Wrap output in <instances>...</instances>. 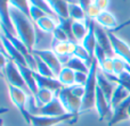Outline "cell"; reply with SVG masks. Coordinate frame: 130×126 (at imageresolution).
I'll list each match as a JSON object with an SVG mask.
<instances>
[{"instance_id": "6da1fadb", "label": "cell", "mask_w": 130, "mask_h": 126, "mask_svg": "<svg viewBox=\"0 0 130 126\" xmlns=\"http://www.w3.org/2000/svg\"><path fill=\"white\" fill-rule=\"evenodd\" d=\"M8 6V5H7ZM8 14L16 36L25 44L30 52L33 51L36 47L37 32H36V23L31 19L27 15H25L20 9L13 6H8Z\"/></svg>"}, {"instance_id": "7a4b0ae2", "label": "cell", "mask_w": 130, "mask_h": 126, "mask_svg": "<svg viewBox=\"0 0 130 126\" xmlns=\"http://www.w3.org/2000/svg\"><path fill=\"white\" fill-rule=\"evenodd\" d=\"M98 63L96 59H92L91 66L89 67V74H88V81L85 85L86 92L82 98V106H81V113L90 110L95 108V101H96V90H97V72H98Z\"/></svg>"}, {"instance_id": "3957f363", "label": "cell", "mask_w": 130, "mask_h": 126, "mask_svg": "<svg viewBox=\"0 0 130 126\" xmlns=\"http://www.w3.org/2000/svg\"><path fill=\"white\" fill-rule=\"evenodd\" d=\"M8 93H9L11 102H13L16 106V108L20 110L21 115L24 118V120L27 124L31 125L32 115L29 113V110H27V108H26L27 97H29V94H31V93H27L26 91L22 90V89H20V88H16V86H13V85H8Z\"/></svg>"}, {"instance_id": "277c9868", "label": "cell", "mask_w": 130, "mask_h": 126, "mask_svg": "<svg viewBox=\"0 0 130 126\" xmlns=\"http://www.w3.org/2000/svg\"><path fill=\"white\" fill-rule=\"evenodd\" d=\"M79 115L73 114H65L62 116H40V115H32L31 125L32 126H55L63 123H70L74 124L78 120Z\"/></svg>"}, {"instance_id": "5b68a950", "label": "cell", "mask_w": 130, "mask_h": 126, "mask_svg": "<svg viewBox=\"0 0 130 126\" xmlns=\"http://www.w3.org/2000/svg\"><path fill=\"white\" fill-rule=\"evenodd\" d=\"M57 98L62 102L64 109L67 114H73V115H79L82 106V99L75 97L71 92L70 88H63L56 93Z\"/></svg>"}, {"instance_id": "8992f818", "label": "cell", "mask_w": 130, "mask_h": 126, "mask_svg": "<svg viewBox=\"0 0 130 126\" xmlns=\"http://www.w3.org/2000/svg\"><path fill=\"white\" fill-rule=\"evenodd\" d=\"M2 73H4V76L6 79L8 85H13L16 86V88H20L22 90L26 91L27 93H31L27 89L26 84H25V81L23 79L22 74H21L20 69H18L17 65L15 64V61L9 60L8 64L6 65V67L2 69Z\"/></svg>"}, {"instance_id": "52a82bcc", "label": "cell", "mask_w": 130, "mask_h": 126, "mask_svg": "<svg viewBox=\"0 0 130 126\" xmlns=\"http://www.w3.org/2000/svg\"><path fill=\"white\" fill-rule=\"evenodd\" d=\"M32 54L40 57L50 67V69L54 72L55 76H56V79H57L58 74L61 73V70L63 69V67H64V66L62 65V63L59 61L57 55L55 54L52 49H34L33 51H32Z\"/></svg>"}, {"instance_id": "ba28073f", "label": "cell", "mask_w": 130, "mask_h": 126, "mask_svg": "<svg viewBox=\"0 0 130 126\" xmlns=\"http://www.w3.org/2000/svg\"><path fill=\"white\" fill-rule=\"evenodd\" d=\"M107 34H108V38H110L114 55L117 57H120L121 59H123L128 65H130V47L123 40H121L117 34L113 33L112 31L107 30Z\"/></svg>"}, {"instance_id": "9c48e42d", "label": "cell", "mask_w": 130, "mask_h": 126, "mask_svg": "<svg viewBox=\"0 0 130 126\" xmlns=\"http://www.w3.org/2000/svg\"><path fill=\"white\" fill-rule=\"evenodd\" d=\"M95 108L97 110V114L99 116V120H104L105 118L112 117L113 109L111 107V104L107 101L106 97L104 95V93L102 92V90L97 86L96 90V101H95Z\"/></svg>"}, {"instance_id": "30bf717a", "label": "cell", "mask_w": 130, "mask_h": 126, "mask_svg": "<svg viewBox=\"0 0 130 126\" xmlns=\"http://www.w3.org/2000/svg\"><path fill=\"white\" fill-rule=\"evenodd\" d=\"M0 39H1V45L2 48L5 49L6 54L8 55V57L11 59L13 61H15L16 65H20V66H27L26 60H25V57L11 44V42L1 33L0 35Z\"/></svg>"}, {"instance_id": "8fae6325", "label": "cell", "mask_w": 130, "mask_h": 126, "mask_svg": "<svg viewBox=\"0 0 130 126\" xmlns=\"http://www.w3.org/2000/svg\"><path fill=\"white\" fill-rule=\"evenodd\" d=\"M95 35H96V40H97V44L106 52L108 57H112L114 58L115 55L114 51L112 49V44H111L110 38H108L107 34V30H105L104 27L99 26L96 23V29H95Z\"/></svg>"}, {"instance_id": "7c38bea8", "label": "cell", "mask_w": 130, "mask_h": 126, "mask_svg": "<svg viewBox=\"0 0 130 126\" xmlns=\"http://www.w3.org/2000/svg\"><path fill=\"white\" fill-rule=\"evenodd\" d=\"M65 114L67 113L64 109L62 102L57 98V95L55 97V99L53 101L42 106L38 110V115L40 116H62V115H65Z\"/></svg>"}, {"instance_id": "4fadbf2b", "label": "cell", "mask_w": 130, "mask_h": 126, "mask_svg": "<svg viewBox=\"0 0 130 126\" xmlns=\"http://www.w3.org/2000/svg\"><path fill=\"white\" fill-rule=\"evenodd\" d=\"M88 34L86 35V38L83 39V41L80 43L83 48L88 51V54L94 58L95 55V50L97 47V40H96V35H95V29H96V22L95 20H90L88 19Z\"/></svg>"}, {"instance_id": "5bb4252c", "label": "cell", "mask_w": 130, "mask_h": 126, "mask_svg": "<svg viewBox=\"0 0 130 126\" xmlns=\"http://www.w3.org/2000/svg\"><path fill=\"white\" fill-rule=\"evenodd\" d=\"M130 107V95L124 100L122 104H120L118 107L113 109V114L111 119L108 120V126H113L120 122H123L126 119H129L128 110Z\"/></svg>"}, {"instance_id": "9a60e30c", "label": "cell", "mask_w": 130, "mask_h": 126, "mask_svg": "<svg viewBox=\"0 0 130 126\" xmlns=\"http://www.w3.org/2000/svg\"><path fill=\"white\" fill-rule=\"evenodd\" d=\"M117 85L118 84L110 81L106 77V75L98 68V72H97V86L102 90V92L104 93V95L106 97V99H107V101L110 104H111V99H112V94L114 92Z\"/></svg>"}, {"instance_id": "2e32d148", "label": "cell", "mask_w": 130, "mask_h": 126, "mask_svg": "<svg viewBox=\"0 0 130 126\" xmlns=\"http://www.w3.org/2000/svg\"><path fill=\"white\" fill-rule=\"evenodd\" d=\"M34 79H36L39 89H47V90H50L53 92L57 93L61 89L64 88L57 79H50V77L41 76L37 72H34Z\"/></svg>"}, {"instance_id": "e0dca14e", "label": "cell", "mask_w": 130, "mask_h": 126, "mask_svg": "<svg viewBox=\"0 0 130 126\" xmlns=\"http://www.w3.org/2000/svg\"><path fill=\"white\" fill-rule=\"evenodd\" d=\"M18 69H20L21 74H22L23 79L25 81V84H26L29 91L31 92V94L36 95L39 91L38 84H37V81L34 79V70H32L31 68H29L27 66H20L17 65Z\"/></svg>"}, {"instance_id": "ac0fdd59", "label": "cell", "mask_w": 130, "mask_h": 126, "mask_svg": "<svg viewBox=\"0 0 130 126\" xmlns=\"http://www.w3.org/2000/svg\"><path fill=\"white\" fill-rule=\"evenodd\" d=\"M95 22H96L99 26L104 27L105 30H108V31H113V30H115L118 26H119L115 16L108 10L102 11V13L99 14L98 17L96 18Z\"/></svg>"}, {"instance_id": "d6986e66", "label": "cell", "mask_w": 130, "mask_h": 126, "mask_svg": "<svg viewBox=\"0 0 130 126\" xmlns=\"http://www.w3.org/2000/svg\"><path fill=\"white\" fill-rule=\"evenodd\" d=\"M57 14L59 19H69V0H46Z\"/></svg>"}, {"instance_id": "ffe728a7", "label": "cell", "mask_w": 130, "mask_h": 126, "mask_svg": "<svg viewBox=\"0 0 130 126\" xmlns=\"http://www.w3.org/2000/svg\"><path fill=\"white\" fill-rule=\"evenodd\" d=\"M88 20L87 22H76L73 20L72 23V33H73V38L76 43H81L86 35L88 34Z\"/></svg>"}, {"instance_id": "44dd1931", "label": "cell", "mask_w": 130, "mask_h": 126, "mask_svg": "<svg viewBox=\"0 0 130 126\" xmlns=\"http://www.w3.org/2000/svg\"><path fill=\"white\" fill-rule=\"evenodd\" d=\"M58 25L59 23L57 20H55L54 18L49 17V16H45L41 19H39L38 22H36V26L40 31L45 32V33H49V34H53V32L57 29Z\"/></svg>"}, {"instance_id": "7402d4cb", "label": "cell", "mask_w": 130, "mask_h": 126, "mask_svg": "<svg viewBox=\"0 0 130 126\" xmlns=\"http://www.w3.org/2000/svg\"><path fill=\"white\" fill-rule=\"evenodd\" d=\"M129 95H130L129 91L127 90L123 85L118 84L114 92H113V94H112V99H111V107H112V109H114L115 107H118L120 104H122Z\"/></svg>"}, {"instance_id": "603a6c76", "label": "cell", "mask_w": 130, "mask_h": 126, "mask_svg": "<svg viewBox=\"0 0 130 126\" xmlns=\"http://www.w3.org/2000/svg\"><path fill=\"white\" fill-rule=\"evenodd\" d=\"M69 16L72 20H76V22H87L88 20L86 10L75 2L69 4Z\"/></svg>"}, {"instance_id": "cb8c5ba5", "label": "cell", "mask_w": 130, "mask_h": 126, "mask_svg": "<svg viewBox=\"0 0 130 126\" xmlns=\"http://www.w3.org/2000/svg\"><path fill=\"white\" fill-rule=\"evenodd\" d=\"M57 80L64 88H70V86L75 84V72L64 66L63 69L61 70V73L57 76Z\"/></svg>"}, {"instance_id": "d4e9b609", "label": "cell", "mask_w": 130, "mask_h": 126, "mask_svg": "<svg viewBox=\"0 0 130 126\" xmlns=\"http://www.w3.org/2000/svg\"><path fill=\"white\" fill-rule=\"evenodd\" d=\"M55 97H56V93L50 90H47V89H39L38 93L34 95L37 105H38L39 108H41L42 106H45V105L49 104L50 101H53L55 99Z\"/></svg>"}, {"instance_id": "484cf974", "label": "cell", "mask_w": 130, "mask_h": 126, "mask_svg": "<svg viewBox=\"0 0 130 126\" xmlns=\"http://www.w3.org/2000/svg\"><path fill=\"white\" fill-rule=\"evenodd\" d=\"M29 4L32 5V6H34V7H38L39 9H41L42 11H45L49 17L54 18L55 20H57V22L59 23V20H61L59 17L57 16V14L53 10V8L49 6V4H48L46 0H29Z\"/></svg>"}, {"instance_id": "4316f807", "label": "cell", "mask_w": 130, "mask_h": 126, "mask_svg": "<svg viewBox=\"0 0 130 126\" xmlns=\"http://www.w3.org/2000/svg\"><path fill=\"white\" fill-rule=\"evenodd\" d=\"M65 67L70 68V69L74 70V72H82V73H89V67L83 60L76 58V57L72 56L70 60L66 63Z\"/></svg>"}, {"instance_id": "83f0119b", "label": "cell", "mask_w": 130, "mask_h": 126, "mask_svg": "<svg viewBox=\"0 0 130 126\" xmlns=\"http://www.w3.org/2000/svg\"><path fill=\"white\" fill-rule=\"evenodd\" d=\"M34 57H36V61H37V70H36V72L38 73V74H40L41 76L50 77V79H56L54 72L50 69L49 66H48L47 64H46L45 61L40 58V57L37 56V55H34Z\"/></svg>"}, {"instance_id": "f1b7e54d", "label": "cell", "mask_w": 130, "mask_h": 126, "mask_svg": "<svg viewBox=\"0 0 130 126\" xmlns=\"http://www.w3.org/2000/svg\"><path fill=\"white\" fill-rule=\"evenodd\" d=\"M113 69H114V75L119 76L120 74H122L123 72L127 70V63L120 57L115 56L113 58Z\"/></svg>"}, {"instance_id": "f546056e", "label": "cell", "mask_w": 130, "mask_h": 126, "mask_svg": "<svg viewBox=\"0 0 130 126\" xmlns=\"http://www.w3.org/2000/svg\"><path fill=\"white\" fill-rule=\"evenodd\" d=\"M99 66V69L104 73V74H114V69H113V58L112 57H107Z\"/></svg>"}, {"instance_id": "4dcf8cb0", "label": "cell", "mask_w": 130, "mask_h": 126, "mask_svg": "<svg viewBox=\"0 0 130 126\" xmlns=\"http://www.w3.org/2000/svg\"><path fill=\"white\" fill-rule=\"evenodd\" d=\"M53 39L56 42H67V41H71L69 35L66 34V32L64 30H62L59 26H57V29L53 32Z\"/></svg>"}, {"instance_id": "1f68e13d", "label": "cell", "mask_w": 130, "mask_h": 126, "mask_svg": "<svg viewBox=\"0 0 130 126\" xmlns=\"http://www.w3.org/2000/svg\"><path fill=\"white\" fill-rule=\"evenodd\" d=\"M45 16H48L45 11H42L41 9H39L38 7H34L32 5H30V18L33 20L34 23L38 22L39 19H41Z\"/></svg>"}, {"instance_id": "d6a6232c", "label": "cell", "mask_w": 130, "mask_h": 126, "mask_svg": "<svg viewBox=\"0 0 130 126\" xmlns=\"http://www.w3.org/2000/svg\"><path fill=\"white\" fill-rule=\"evenodd\" d=\"M102 13V10L96 7L94 4H91L87 9H86V15H87V18L90 20H96V18L99 16V14Z\"/></svg>"}, {"instance_id": "836d02e7", "label": "cell", "mask_w": 130, "mask_h": 126, "mask_svg": "<svg viewBox=\"0 0 130 126\" xmlns=\"http://www.w3.org/2000/svg\"><path fill=\"white\" fill-rule=\"evenodd\" d=\"M70 90H71V92L73 93L75 97L80 98V99H82L83 95H85V92H86L85 85H80V84H74V85L70 86Z\"/></svg>"}, {"instance_id": "e575fe53", "label": "cell", "mask_w": 130, "mask_h": 126, "mask_svg": "<svg viewBox=\"0 0 130 126\" xmlns=\"http://www.w3.org/2000/svg\"><path fill=\"white\" fill-rule=\"evenodd\" d=\"M94 57H95V59L97 60V63H98V65H101L102 63H103L104 60H105L106 58H107V55H106V52L104 51L103 49H102L101 47H99L98 44H97V47H96V50H95V55H94Z\"/></svg>"}, {"instance_id": "d590c367", "label": "cell", "mask_w": 130, "mask_h": 126, "mask_svg": "<svg viewBox=\"0 0 130 126\" xmlns=\"http://www.w3.org/2000/svg\"><path fill=\"white\" fill-rule=\"evenodd\" d=\"M88 74H89V73L75 72V84L86 85V83H87V81H88Z\"/></svg>"}, {"instance_id": "8d00e7d4", "label": "cell", "mask_w": 130, "mask_h": 126, "mask_svg": "<svg viewBox=\"0 0 130 126\" xmlns=\"http://www.w3.org/2000/svg\"><path fill=\"white\" fill-rule=\"evenodd\" d=\"M92 4L98 7L102 11L107 10V7L110 5V0H92Z\"/></svg>"}, {"instance_id": "74e56055", "label": "cell", "mask_w": 130, "mask_h": 126, "mask_svg": "<svg viewBox=\"0 0 130 126\" xmlns=\"http://www.w3.org/2000/svg\"><path fill=\"white\" fill-rule=\"evenodd\" d=\"M128 26H130V18H129L128 20H126V22H123V23H122V24H120L119 26H118L115 30H113L112 32H113V33H115V34H117L119 31H121V30L126 29V27H128Z\"/></svg>"}, {"instance_id": "f35d334b", "label": "cell", "mask_w": 130, "mask_h": 126, "mask_svg": "<svg viewBox=\"0 0 130 126\" xmlns=\"http://www.w3.org/2000/svg\"><path fill=\"white\" fill-rule=\"evenodd\" d=\"M78 4L86 10V9H87L88 7L92 4V1H91V0H78Z\"/></svg>"}, {"instance_id": "ab89813d", "label": "cell", "mask_w": 130, "mask_h": 126, "mask_svg": "<svg viewBox=\"0 0 130 126\" xmlns=\"http://www.w3.org/2000/svg\"><path fill=\"white\" fill-rule=\"evenodd\" d=\"M127 70L130 73V65H128V64H127Z\"/></svg>"}, {"instance_id": "60d3db41", "label": "cell", "mask_w": 130, "mask_h": 126, "mask_svg": "<svg viewBox=\"0 0 130 126\" xmlns=\"http://www.w3.org/2000/svg\"><path fill=\"white\" fill-rule=\"evenodd\" d=\"M69 1H70V2H72V0H69Z\"/></svg>"}]
</instances>
